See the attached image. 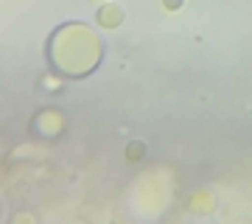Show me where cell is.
Instances as JSON below:
<instances>
[{"label": "cell", "mask_w": 252, "mask_h": 224, "mask_svg": "<svg viewBox=\"0 0 252 224\" xmlns=\"http://www.w3.org/2000/svg\"><path fill=\"white\" fill-rule=\"evenodd\" d=\"M98 56H101V42L87 28L67 26L54 36V59L64 73L84 76L87 70H93L98 64Z\"/></svg>", "instance_id": "cell-1"}, {"label": "cell", "mask_w": 252, "mask_h": 224, "mask_svg": "<svg viewBox=\"0 0 252 224\" xmlns=\"http://www.w3.org/2000/svg\"><path fill=\"white\" fill-rule=\"evenodd\" d=\"M98 20L104 23V26H109V28H112V26L118 23V20H121V11H118V9H112V6H107V9H101Z\"/></svg>", "instance_id": "cell-2"}]
</instances>
